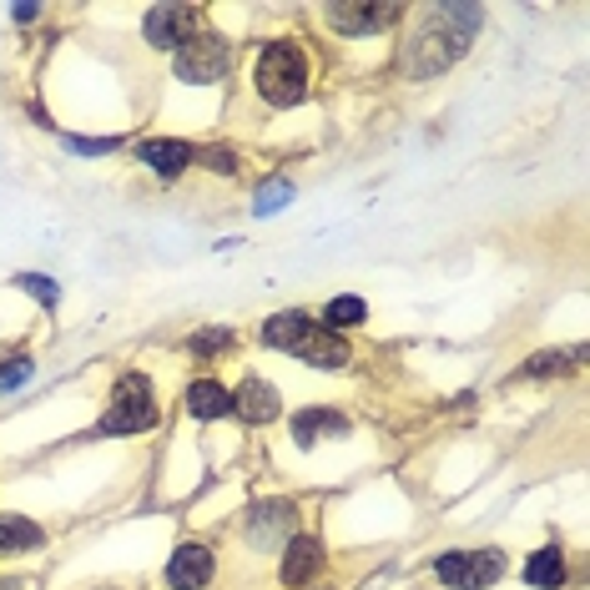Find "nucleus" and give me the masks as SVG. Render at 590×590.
<instances>
[{
  "label": "nucleus",
  "mask_w": 590,
  "mask_h": 590,
  "mask_svg": "<svg viewBox=\"0 0 590 590\" xmlns=\"http://www.w3.org/2000/svg\"><path fill=\"white\" fill-rule=\"evenodd\" d=\"M474 31H480V5H434V11H424V26L414 36V51H409L414 76H439L449 61H459L474 46Z\"/></svg>",
  "instance_id": "obj_1"
},
{
  "label": "nucleus",
  "mask_w": 590,
  "mask_h": 590,
  "mask_svg": "<svg viewBox=\"0 0 590 590\" xmlns=\"http://www.w3.org/2000/svg\"><path fill=\"white\" fill-rule=\"evenodd\" d=\"M258 92L268 96L273 106H298L308 96V61H303L298 46L288 40H273V46H262L258 56Z\"/></svg>",
  "instance_id": "obj_2"
},
{
  "label": "nucleus",
  "mask_w": 590,
  "mask_h": 590,
  "mask_svg": "<svg viewBox=\"0 0 590 590\" xmlns=\"http://www.w3.org/2000/svg\"><path fill=\"white\" fill-rule=\"evenodd\" d=\"M157 424V389L146 374H121L111 404L102 414V434H142Z\"/></svg>",
  "instance_id": "obj_3"
},
{
  "label": "nucleus",
  "mask_w": 590,
  "mask_h": 590,
  "mask_svg": "<svg viewBox=\"0 0 590 590\" xmlns=\"http://www.w3.org/2000/svg\"><path fill=\"white\" fill-rule=\"evenodd\" d=\"M227 66H233V46H227L223 36H212V31H197L182 51H177V76H182L187 86H212V81H223Z\"/></svg>",
  "instance_id": "obj_4"
},
{
  "label": "nucleus",
  "mask_w": 590,
  "mask_h": 590,
  "mask_svg": "<svg viewBox=\"0 0 590 590\" xmlns=\"http://www.w3.org/2000/svg\"><path fill=\"white\" fill-rule=\"evenodd\" d=\"M434 576L455 590H485L505 576V555L499 551H449L434 560Z\"/></svg>",
  "instance_id": "obj_5"
},
{
  "label": "nucleus",
  "mask_w": 590,
  "mask_h": 590,
  "mask_svg": "<svg viewBox=\"0 0 590 590\" xmlns=\"http://www.w3.org/2000/svg\"><path fill=\"white\" fill-rule=\"evenodd\" d=\"M142 36L157 51H182L187 40L197 36V11L192 5H152L142 21Z\"/></svg>",
  "instance_id": "obj_6"
},
{
  "label": "nucleus",
  "mask_w": 590,
  "mask_h": 590,
  "mask_svg": "<svg viewBox=\"0 0 590 590\" xmlns=\"http://www.w3.org/2000/svg\"><path fill=\"white\" fill-rule=\"evenodd\" d=\"M328 21L343 36H379V31H389L399 21V5H364V0H354V5H328Z\"/></svg>",
  "instance_id": "obj_7"
},
{
  "label": "nucleus",
  "mask_w": 590,
  "mask_h": 590,
  "mask_svg": "<svg viewBox=\"0 0 590 590\" xmlns=\"http://www.w3.org/2000/svg\"><path fill=\"white\" fill-rule=\"evenodd\" d=\"M212 580V551L208 545H177L167 560V586L172 590H202Z\"/></svg>",
  "instance_id": "obj_8"
},
{
  "label": "nucleus",
  "mask_w": 590,
  "mask_h": 590,
  "mask_svg": "<svg viewBox=\"0 0 590 590\" xmlns=\"http://www.w3.org/2000/svg\"><path fill=\"white\" fill-rule=\"evenodd\" d=\"M293 358H303V364H314V368H343L349 364V343L339 339V333H328V328H308V333H303L298 339V349H293Z\"/></svg>",
  "instance_id": "obj_9"
},
{
  "label": "nucleus",
  "mask_w": 590,
  "mask_h": 590,
  "mask_svg": "<svg viewBox=\"0 0 590 590\" xmlns=\"http://www.w3.org/2000/svg\"><path fill=\"white\" fill-rule=\"evenodd\" d=\"M278 409H283L278 404V389L273 384H262V379H248L233 393V414L237 420H248V424H273Z\"/></svg>",
  "instance_id": "obj_10"
},
{
  "label": "nucleus",
  "mask_w": 590,
  "mask_h": 590,
  "mask_svg": "<svg viewBox=\"0 0 590 590\" xmlns=\"http://www.w3.org/2000/svg\"><path fill=\"white\" fill-rule=\"evenodd\" d=\"M137 157H142L152 172H162V177H177L182 167L197 162V152L187 142H172V137H152V142L137 146Z\"/></svg>",
  "instance_id": "obj_11"
},
{
  "label": "nucleus",
  "mask_w": 590,
  "mask_h": 590,
  "mask_svg": "<svg viewBox=\"0 0 590 590\" xmlns=\"http://www.w3.org/2000/svg\"><path fill=\"white\" fill-rule=\"evenodd\" d=\"M318 565H323V545H318L314 535H298L288 551H283V586H308Z\"/></svg>",
  "instance_id": "obj_12"
},
{
  "label": "nucleus",
  "mask_w": 590,
  "mask_h": 590,
  "mask_svg": "<svg viewBox=\"0 0 590 590\" xmlns=\"http://www.w3.org/2000/svg\"><path fill=\"white\" fill-rule=\"evenodd\" d=\"M293 520H298V510H293L288 499H268V505H258V510H252V545H273V540H283L293 530Z\"/></svg>",
  "instance_id": "obj_13"
},
{
  "label": "nucleus",
  "mask_w": 590,
  "mask_h": 590,
  "mask_svg": "<svg viewBox=\"0 0 590 590\" xmlns=\"http://www.w3.org/2000/svg\"><path fill=\"white\" fill-rule=\"evenodd\" d=\"M187 414H192V420H223V414H233V393L212 379H197L192 389H187Z\"/></svg>",
  "instance_id": "obj_14"
},
{
  "label": "nucleus",
  "mask_w": 590,
  "mask_h": 590,
  "mask_svg": "<svg viewBox=\"0 0 590 590\" xmlns=\"http://www.w3.org/2000/svg\"><path fill=\"white\" fill-rule=\"evenodd\" d=\"M323 434L343 439V434H349V420L333 414V409H303L298 420H293V439H298V445H314V439H323Z\"/></svg>",
  "instance_id": "obj_15"
},
{
  "label": "nucleus",
  "mask_w": 590,
  "mask_h": 590,
  "mask_svg": "<svg viewBox=\"0 0 590 590\" xmlns=\"http://www.w3.org/2000/svg\"><path fill=\"white\" fill-rule=\"evenodd\" d=\"M308 328H314V318H308V314H278V318H268V323H262V343H268V349H283V354H293Z\"/></svg>",
  "instance_id": "obj_16"
},
{
  "label": "nucleus",
  "mask_w": 590,
  "mask_h": 590,
  "mask_svg": "<svg viewBox=\"0 0 590 590\" xmlns=\"http://www.w3.org/2000/svg\"><path fill=\"white\" fill-rule=\"evenodd\" d=\"M524 580H530V586H540V590L565 586V555H560V545H545V551L530 555V565H524Z\"/></svg>",
  "instance_id": "obj_17"
},
{
  "label": "nucleus",
  "mask_w": 590,
  "mask_h": 590,
  "mask_svg": "<svg viewBox=\"0 0 590 590\" xmlns=\"http://www.w3.org/2000/svg\"><path fill=\"white\" fill-rule=\"evenodd\" d=\"M31 545H40V524L21 515H0V551H31Z\"/></svg>",
  "instance_id": "obj_18"
},
{
  "label": "nucleus",
  "mask_w": 590,
  "mask_h": 590,
  "mask_svg": "<svg viewBox=\"0 0 590 590\" xmlns=\"http://www.w3.org/2000/svg\"><path fill=\"white\" fill-rule=\"evenodd\" d=\"M364 314H368L364 298H333L323 308V323L328 328H358V323H364Z\"/></svg>",
  "instance_id": "obj_19"
},
{
  "label": "nucleus",
  "mask_w": 590,
  "mask_h": 590,
  "mask_svg": "<svg viewBox=\"0 0 590 590\" xmlns=\"http://www.w3.org/2000/svg\"><path fill=\"white\" fill-rule=\"evenodd\" d=\"M237 333L233 328H208V333H197L192 339V354H223V349H233Z\"/></svg>",
  "instance_id": "obj_20"
},
{
  "label": "nucleus",
  "mask_w": 590,
  "mask_h": 590,
  "mask_svg": "<svg viewBox=\"0 0 590 590\" xmlns=\"http://www.w3.org/2000/svg\"><path fill=\"white\" fill-rule=\"evenodd\" d=\"M288 197H293V187H288V182H262V187H258V212L283 208Z\"/></svg>",
  "instance_id": "obj_21"
},
{
  "label": "nucleus",
  "mask_w": 590,
  "mask_h": 590,
  "mask_svg": "<svg viewBox=\"0 0 590 590\" xmlns=\"http://www.w3.org/2000/svg\"><path fill=\"white\" fill-rule=\"evenodd\" d=\"M21 379H31V358H15V364H5L0 368V393L5 389H15Z\"/></svg>",
  "instance_id": "obj_22"
},
{
  "label": "nucleus",
  "mask_w": 590,
  "mask_h": 590,
  "mask_svg": "<svg viewBox=\"0 0 590 590\" xmlns=\"http://www.w3.org/2000/svg\"><path fill=\"white\" fill-rule=\"evenodd\" d=\"M202 162H208L212 172H237V157L227 152V146H212V152H202Z\"/></svg>",
  "instance_id": "obj_23"
},
{
  "label": "nucleus",
  "mask_w": 590,
  "mask_h": 590,
  "mask_svg": "<svg viewBox=\"0 0 590 590\" xmlns=\"http://www.w3.org/2000/svg\"><path fill=\"white\" fill-rule=\"evenodd\" d=\"M551 368H565V354H535V364H524V374H551Z\"/></svg>",
  "instance_id": "obj_24"
},
{
  "label": "nucleus",
  "mask_w": 590,
  "mask_h": 590,
  "mask_svg": "<svg viewBox=\"0 0 590 590\" xmlns=\"http://www.w3.org/2000/svg\"><path fill=\"white\" fill-rule=\"evenodd\" d=\"M21 283H26V288L36 293L40 303H56V283H46V278H36V273H31V278H21Z\"/></svg>",
  "instance_id": "obj_25"
},
{
  "label": "nucleus",
  "mask_w": 590,
  "mask_h": 590,
  "mask_svg": "<svg viewBox=\"0 0 590 590\" xmlns=\"http://www.w3.org/2000/svg\"><path fill=\"white\" fill-rule=\"evenodd\" d=\"M111 146L117 142H76V137H71V152H111Z\"/></svg>",
  "instance_id": "obj_26"
},
{
  "label": "nucleus",
  "mask_w": 590,
  "mask_h": 590,
  "mask_svg": "<svg viewBox=\"0 0 590 590\" xmlns=\"http://www.w3.org/2000/svg\"><path fill=\"white\" fill-rule=\"evenodd\" d=\"M36 5H15V21H21V26H31V21H36Z\"/></svg>",
  "instance_id": "obj_27"
},
{
  "label": "nucleus",
  "mask_w": 590,
  "mask_h": 590,
  "mask_svg": "<svg viewBox=\"0 0 590 590\" xmlns=\"http://www.w3.org/2000/svg\"><path fill=\"white\" fill-rule=\"evenodd\" d=\"M0 590H15V580H0Z\"/></svg>",
  "instance_id": "obj_28"
}]
</instances>
